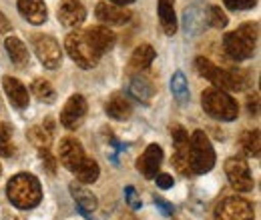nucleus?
Masks as SVG:
<instances>
[{
    "instance_id": "nucleus-7",
    "label": "nucleus",
    "mask_w": 261,
    "mask_h": 220,
    "mask_svg": "<svg viewBox=\"0 0 261 220\" xmlns=\"http://www.w3.org/2000/svg\"><path fill=\"white\" fill-rule=\"evenodd\" d=\"M225 174H227L229 184L237 192H249L253 188V178L247 162L239 156H231L225 162Z\"/></svg>"
},
{
    "instance_id": "nucleus-17",
    "label": "nucleus",
    "mask_w": 261,
    "mask_h": 220,
    "mask_svg": "<svg viewBox=\"0 0 261 220\" xmlns=\"http://www.w3.org/2000/svg\"><path fill=\"white\" fill-rule=\"evenodd\" d=\"M18 10L31 24H36V26L46 22V16H48L44 0H18Z\"/></svg>"
},
{
    "instance_id": "nucleus-12",
    "label": "nucleus",
    "mask_w": 261,
    "mask_h": 220,
    "mask_svg": "<svg viewBox=\"0 0 261 220\" xmlns=\"http://www.w3.org/2000/svg\"><path fill=\"white\" fill-rule=\"evenodd\" d=\"M161 164H163V150H161V146L159 144H149L147 150L137 160V170L145 178H155V174L159 172Z\"/></svg>"
},
{
    "instance_id": "nucleus-21",
    "label": "nucleus",
    "mask_w": 261,
    "mask_h": 220,
    "mask_svg": "<svg viewBox=\"0 0 261 220\" xmlns=\"http://www.w3.org/2000/svg\"><path fill=\"white\" fill-rule=\"evenodd\" d=\"M183 24H185L187 34H199L205 24H209L207 22V12H203L201 8H187L185 14H183Z\"/></svg>"
},
{
    "instance_id": "nucleus-29",
    "label": "nucleus",
    "mask_w": 261,
    "mask_h": 220,
    "mask_svg": "<svg viewBox=\"0 0 261 220\" xmlns=\"http://www.w3.org/2000/svg\"><path fill=\"white\" fill-rule=\"evenodd\" d=\"M33 95L42 100V102H55V88L44 80V78H36L33 82Z\"/></svg>"
},
{
    "instance_id": "nucleus-37",
    "label": "nucleus",
    "mask_w": 261,
    "mask_h": 220,
    "mask_svg": "<svg viewBox=\"0 0 261 220\" xmlns=\"http://www.w3.org/2000/svg\"><path fill=\"white\" fill-rule=\"evenodd\" d=\"M155 204L161 208V212H163L165 216H173V212H175V208H173V204L171 202H167L163 198H159V196H155Z\"/></svg>"
},
{
    "instance_id": "nucleus-1",
    "label": "nucleus",
    "mask_w": 261,
    "mask_h": 220,
    "mask_svg": "<svg viewBox=\"0 0 261 220\" xmlns=\"http://www.w3.org/2000/svg\"><path fill=\"white\" fill-rule=\"evenodd\" d=\"M6 194H8V200L16 208L29 210V208H34L40 202L42 188H40V182H38L36 176L29 174V172H20V174H14L8 180Z\"/></svg>"
},
{
    "instance_id": "nucleus-11",
    "label": "nucleus",
    "mask_w": 261,
    "mask_h": 220,
    "mask_svg": "<svg viewBox=\"0 0 261 220\" xmlns=\"http://www.w3.org/2000/svg\"><path fill=\"white\" fill-rule=\"evenodd\" d=\"M57 16L59 20L68 26V28H76L85 22L87 18V10L85 6L81 4V0H61L59 4V10H57Z\"/></svg>"
},
{
    "instance_id": "nucleus-36",
    "label": "nucleus",
    "mask_w": 261,
    "mask_h": 220,
    "mask_svg": "<svg viewBox=\"0 0 261 220\" xmlns=\"http://www.w3.org/2000/svg\"><path fill=\"white\" fill-rule=\"evenodd\" d=\"M155 180H157V186L163 190L173 186V176H171V174H165V172L159 174V172H157V174H155Z\"/></svg>"
},
{
    "instance_id": "nucleus-27",
    "label": "nucleus",
    "mask_w": 261,
    "mask_h": 220,
    "mask_svg": "<svg viewBox=\"0 0 261 220\" xmlns=\"http://www.w3.org/2000/svg\"><path fill=\"white\" fill-rule=\"evenodd\" d=\"M241 142V148L247 156H259L261 152V146H259V130H245L239 138Z\"/></svg>"
},
{
    "instance_id": "nucleus-6",
    "label": "nucleus",
    "mask_w": 261,
    "mask_h": 220,
    "mask_svg": "<svg viewBox=\"0 0 261 220\" xmlns=\"http://www.w3.org/2000/svg\"><path fill=\"white\" fill-rule=\"evenodd\" d=\"M255 44H257V40H253L251 36H247L245 32L241 30L227 32L225 38H223V46H225L227 54L233 60H247V58H251L253 52H255Z\"/></svg>"
},
{
    "instance_id": "nucleus-9",
    "label": "nucleus",
    "mask_w": 261,
    "mask_h": 220,
    "mask_svg": "<svg viewBox=\"0 0 261 220\" xmlns=\"http://www.w3.org/2000/svg\"><path fill=\"white\" fill-rule=\"evenodd\" d=\"M195 66H197V70H199V74L205 76L207 80H211L217 88H221V90H233L231 70H223V68L215 66L211 60H207V58H203V56H197Z\"/></svg>"
},
{
    "instance_id": "nucleus-22",
    "label": "nucleus",
    "mask_w": 261,
    "mask_h": 220,
    "mask_svg": "<svg viewBox=\"0 0 261 220\" xmlns=\"http://www.w3.org/2000/svg\"><path fill=\"white\" fill-rule=\"evenodd\" d=\"M155 60V50L151 44H141L130 56V70H147Z\"/></svg>"
},
{
    "instance_id": "nucleus-15",
    "label": "nucleus",
    "mask_w": 261,
    "mask_h": 220,
    "mask_svg": "<svg viewBox=\"0 0 261 220\" xmlns=\"http://www.w3.org/2000/svg\"><path fill=\"white\" fill-rule=\"evenodd\" d=\"M87 156L85 154V150H83V146H81V142L76 140V138H63L61 140V146H59V158H61V162L65 164V168L68 170H76V166L83 162V158Z\"/></svg>"
},
{
    "instance_id": "nucleus-3",
    "label": "nucleus",
    "mask_w": 261,
    "mask_h": 220,
    "mask_svg": "<svg viewBox=\"0 0 261 220\" xmlns=\"http://www.w3.org/2000/svg\"><path fill=\"white\" fill-rule=\"evenodd\" d=\"M187 158H189V168L191 174H205L215 166V150L205 132L197 130L189 138V148H187Z\"/></svg>"
},
{
    "instance_id": "nucleus-26",
    "label": "nucleus",
    "mask_w": 261,
    "mask_h": 220,
    "mask_svg": "<svg viewBox=\"0 0 261 220\" xmlns=\"http://www.w3.org/2000/svg\"><path fill=\"white\" fill-rule=\"evenodd\" d=\"M130 95L135 96V98H139L141 102H149L151 96L155 95V86H153L151 80H147L143 76H137L130 82Z\"/></svg>"
},
{
    "instance_id": "nucleus-39",
    "label": "nucleus",
    "mask_w": 261,
    "mask_h": 220,
    "mask_svg": "<svg viewBox=\"0 0 261 220\" xmlns=\"http://www.w3.org/2000/svg\"><path fill=\"white\" fill-rule=\"evenodd\" d=\"M10 30V22H8V18L0 12V32H8Z\"/></svg>"
},
{
    "instance_id": "nucleus-34",
    "label": "nucleus",
    "mask_w": 261,
    "mask_h": 220,
    "mask_svg": "<svg viewBox=\"0 0 261 220\" xmlns=\"http://www.w3.org/2000/svg\"><path fill=\"white\" fill-rule=\"evenodd\" d=\"M40 158H42V164L48 170V174H55L57 172V160L48 152V148H40Z\"/></svg>"
},
{
    "instance_id": "nucleus-30",
    "label": "nucleus",
    "mask_w": 261,
    "mask_h": 220,
    "mask_svg": "<svg viewBox=\"0 0 261 220\" xmlns=\"http://www.w3.org/2000/svg\"><path fill=\"white\" fill-rule=\"evenodd\" d=\"M14 152L12 146V134L6 122H0V156H10Z\"/></svg>"
},
{
    "instance_id": "nucleus-24",
    "label": "nucleus",
    "mask_w": 261,
    "mask_h": 220,
    "mask_svg": "<svg viewBox=\"0 0 261 220\" xmlns=\"http://www.w3.org/2000/svg\"><path fill=\"white\" fill-rule=\"evenodd\" d=\"M98 164L97 160H93V158L85 156L83 158V162L76 166V170H74V174H76V178L83 182V184H93V182H97L98 178Z\"/></svg>"
},
{
    "instance_id": "nucleus-18",
    "label": "nucleus",
    "mask_w": 261,
    "mask_h": 220,
    "mask_svg": "<svg viewBox=\"0 0 261 220\" xmlns=\"http://www.w3.org/2000/svg\"><path fill=\"white\" fill-rule=\"evenodd\" d=\"M70 194H72V198H74L79 210H81L85 216L91 218V212L97 210V204H98L97 196H95L93 192H89L87 188H83V186H76V184H70Z\"/></svg>"
},
{
    "instance_id": "nucleus-5",
    "label": "nucleus",
    "mask_w": 261,
    "mask_h": 220,
    "mask_svg": "<svg viewBox=\"0 0 261 220\" xmlns=\"http://www.w3.org/2000/svg\"><path fill=\"white\" fill-rule=\"evenodd\" d=\"M215 220H253V208L245 198L229 196L217 204Z\"/></svg>"
},
{
    "instance_id": "nucleus-14",
    "label": "nucleus",
    "mask_w": 261,
    "mask_h": 220,
    "mask_svg": "<svg viewBox=\"0 0 261 220\" xmlns=\"http://www.w3.org/2000/svg\"><path fill=\"white\" fill-rule=\"evenodd\" d=\"M97 18L105 24H115V26H121V24H127L130 20L129 10L125 6H117L113 2H98L97 4Z\"/></svg>"
},
{
    "instance_id": "nucleus-38",
    "label": "nucleus",
    "mask_w": 261,
    "mask_h": 220,
    "mask_svg": "<svg viewBox=\"0 0 261 220\" xmlns=\"http://www.w3.org/2000/svg\"><path fill=\"white\" fill-rule=\"evenodd\" d=\"M247 106H249V112H251V114H257V110H259V98H257V95L249 96Z\"/></svg>"
},
{
    "instance_id": "nucleus-40",
    "label": "nucleus",
    "mask_w": 261,
    "mask_h": 220,
    "mask_svg": "<svg viewBox=\"0 0 261 220\" xmlns=\"http://www.w3.org/2000/svg\"><path fill=\"white\" fill-rule=\"evenodd\" d=\"M113 4H117V6H127V4H133L135 0H111Z\"/></svg>"
},
{
    "instance_id": "nucleus-13",
    "label": "nucleus",
    "mask_w": 261,
    "mask_h": 220,
    "mask_svg": "<svg viewBox=\"0 0 261 220\" xmlns=\"http://www.w3.org/2000/svg\"><path fill=\"white\" fill-rule=\"evenodd\" d=\"M83 34H85L87 42L91 44V48L97 52L98 56H102L105 52H109L115 46V42H117L115 32H111L109 28H105V26H93V28L85 30Z\"/></svg>"
},
{
    "instance_id": "nucleus-31",
    "label": "nucleus",
    "mask_w": 261,
    "mask_h": 220,
    "mask_svg": "<svg viewBox=\"0 0 261 220\" xmlns=\"http://www.w3.org/2000/svg\"><path fill=\"white\" fill-rule=\"evenodd\" d=\"M207 22L213 28H225L227 26V16L219 6H211L209 12H207Z\"/></svg>"
},
{
    "instance_id": "nucleus-33",
    "label": "nucleus",
    "mask_w": 261,
    "mask_h": 220,
    "mask_svg": "<svg viewBox=\"0 0 261 220\" xmlns=\"http://www.w3.org/2000/svg\"><path fill=\"white\" fill-rule=\"evenodd\" d=\"M229 10H249L257 4V0H223Z\"/></svg>"
},
{
    "instance_id": "nucleus-16",
    "label": "nucleus",
    "mask_w": 261,
    "mask_h": 220,
    "mask_svg": "<svg viewBox=\"0 0 261 220\" xmlns=\"http://www.w3.org/2000/svg\"><path fill=\"white\" fill-rule=\"evenodd\" d=\"M2 84H4V90L6 96L10 100V104L18 110H24L29 106V90L24 88V84L12 76H4L2 78Z\"/></svg>"
},
{
    "instance_id": "nucleus-28",
    "label": "nucleus",
    "mask_w": 261,
    "mask_h": 220,
    "mask_svg": "<svg viewBox=\"0 0 261 220\" xmlns=\"http://www.w3.org/2000/svg\"><path fill=\"white\" fill-rule=\"evenodd\" d=\"M171 92L179 102H187V98H189V86H187L185 74L181 70H177L171 78Z\"/></svg>"
},
{
    "instance_id": "nucleus-35",
    "label": "nucleus",
    "mask_w": 261,
    "mask_h": 220,
    "mask_svg": "<svg viewBox=\"0 0 261 220\" xmlns=\"http://www.w3.org/2000/svg\"><path fill=\"white\" fill-rule=\"evenodd\" d=\"M125 200H127V204H129L133 210H139L141 208V198L137 196L135 186H127L125 188Z\"/></svg>"
},
{
    "instance_id": "nucleus-19",
    "label": "nucleus",
    "mask_w": 261,
    "mask_h": 220,
    "mask_svg": "<svg viewBox=\"0 0 261 220\" xmlns=\"http://www.w3.org/2000/svg\"><path fill=\"white\" fill-rule=\"evenodd\" d=\"M159 22L167 36H173L177 32V16H175L173 0H159Z\"/></svg>"
},
{
    "instance_id": "nucleus-10",
    "label": "nucleus",
    "mask_w": 261,
    "mask_h": 220,
    "mask_svg": "<svg viewBox=\"0 0 261 220\" xmlns=\"http://www.w3.org/2000/svg\"><path fill=\"white\" fill-rule=\"evenodd\" d=\"M85 116H87V100H85V96L72 95L66 100L65 108L61 112V124L68 128V130H74V128L81 126Z\"/></svg>"
},
{
    "instance_id": "nucleus-25",
    "label": "nucleus",
    "mask_w": 261,
    "mask_h": 220,
    "mask_svg": "<svg viewBox=\"0 0 261 220\" xmlns=\"http://www.w3.org/2000/svg\"><path fill=\"white\" fill-rule=\"evenodd\" d=\"M53 132H55L53 122L46 120L44 126H33V128L29 130V138L33 140L38 148H48V144H50V140H53Z\"/></svg>"
},
{
    "instance_id": "nucleus-8",
    "label": "nucleus",
    "mask_w": 261,
    "mask_h": 220,
    "mask_svg": "<svg viewBox=\"0 0 261 220\" xmlns=\"http://www.w3.org/2000/svg\"><path fill=\"white\" fill-rule=\"evenodd\" d=\"M33 48L38 56V60L44 64L46 68H57L61 64V46L59 42L53 38V36H46V34H38L33 38Z\"/></svg>"
},
{
    "instance_id": "nucleus-2",
    "label": "nucleus",
    "mask_w": 261,
    "mask_h": 220,
    "mask_svg": "<svg viewBox=\"0 0 261 220\" xmlns=\"http://www.w3.org/2000/svg\"><path fill=\"white\" fill-rule=\"evenodd\" d=\"M201 104L205 108V112L217 120H235L237 114H239V106L237 102L233 100V96H229L225 90L213 86V88H207L203 90L201 95Z\"/></svg>"
},
{
    "instance_id": "nucleus-4",
    "label": "nucleus",
    "mask_w": 261,
    "mask_h": 220,
    "mask_svg": "<svg viewBox=\"0 0 261 220\" xmlns=\"http://www.w3.org/2000/svg\"><path fill=\"white\" fill-rule=\"evenodd\" d=\"M65 48L66 52H68V56L76 62V66H81L85 70L97 66L98 58H100L97 52L91 48V44L87 42V38H85L83 32H70L66 36Z\"/></svg>"
},
{
    "instance_id": "nucleus-20",
    "label": "nucleus",
    "mask_w": 261,
    "mask_h": 220,
    "mask_svg": "<svg viewBox=\"0 0 261 220\" xmlns=\"http://www.w3.org/2000/svg\"><path fill=\"white\" fill-rule=\"evenodd\" d=\"M4 46H6V52H8L10 60L16 64V66H24V64L29 62V50H27V46H24V42L20 38L8 36L6 42H4Z\"/></svg>"
},
{
    "instance_id": "nucleus-41",
    "label": "nucleus",
    "mask_w": 261,
    "mask_h": 220,
    "mask_svg": "<svg viewBox=\"0 0 261 220\" xmlns=\"http://www.w3.org/2000/svg\"><path fill=\"white\" fill-rule=\"evenodd\" d=\"M0 172H2V168H0Z\"/></svg>"
},
{
    "instance_id": "nucleus-23",
    "label": "nucleus",
    "mask_w": 261,
    "mask_h": 220,
    "mask_svg": "<svg viewBox=\"0 0 261 220\" xmlns=\"http://www.w3.org/2000/svg\"><path fill=\"white\" fill-rule=\"evenodd\" d=\"M133 112L130 108V102L123 96H113L109 102H107V114L115 120H127Z\"/></svg>"
},
{
    "instance_id": "nucleus-32",
    "label": "nucleus",
    "mask_w": 261,
    "mask_h": 220,
    "mask_svg": "<svg viewBox=\"0 0 261 220\" xmlns=\"http://www.w3.org/2000/svg\"><path fill=\"white\" fill-rule=\"evenodd\" d=\"M171 136H173V144H175V150H181L189 144V134L185 132V128L179 124L171 126Z\"/></svg>"
}]
</instances>
